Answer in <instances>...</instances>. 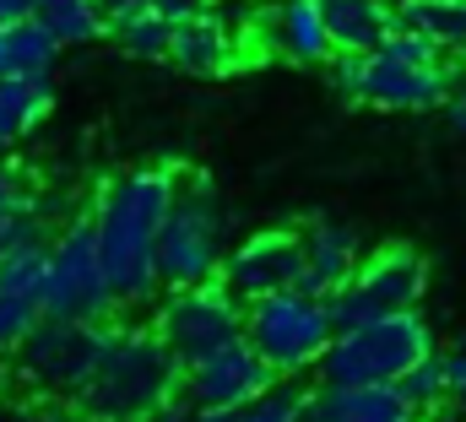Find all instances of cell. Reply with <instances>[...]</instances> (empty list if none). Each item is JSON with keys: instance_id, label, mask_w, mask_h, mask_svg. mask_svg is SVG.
Segmentation results:
<instances>
[{"instance_id": "obj_1", "label": "cell", "mask_w": 466, "mask_h": 422, "mask_svg": "<svg viewBox=\"0 0 466 422\" xmlns=\"http://www.w3.org/2000/svg\"><path fill=\"white\" fill-rule=\"evenodd\" d=\"M179 174L174 168H130L104 185L93 227H98V255L109 271L119 309H147L163 282H157V233L179 201Z\"/></svg>"}, {"instance_id": "obj_2", "label": "cell", "mask_w": 466, "mask_h": 422, "mask_svg": "<svg viewBox=\"0 0 466 422\" xmlns=\"http://www.w3.org/2000/svg\"><path fill=\"white\" fill-rule=\"evenodd\" d=\"M185 390V363L168 352L157 330H115L93 385L76 396V412L87 422H141Z\"/></svg>"}, {"instance_id": "obj_3", "label": "cell", "mask_w": 466, "mask_h": 422, "mask_svg": "<svg viewBox=\"0 0 466 422\" xmlns=\"http://www.w3.org/2000/svg\"><path fill=\"white\" fill-rule=\"evenodd\" d=\"M434 352V336L418 315H390L337 330V341L320 357V385H396L412 363H423Z\"/></svg>"}, {"instance_id": "obj_4", "label": "cell", "mask_w": 466, "mask_h": 422, "mask_svg": "<svg viewBox=\"0 0 466 422\" xmlns=\"http://www.w3.org/2000/svg\"><path fill=\"white\" fill-rule=\"evenodd\" d=\"M119 298L109 287L104 255H98V227L93 216H71L55 244H49V293L44 319H76V325H115Z\"/></svg>"}, {"instance_id": "obj_5", "label": "cell", "mask_w": 466, "mask_h": 422, "mask_svg": "<svg viewBox=\"0 0 466 422\" xmlns=\"http://www.w3.org/2000/svg\"><path fill=\"white\" fill-rule=\"evenodd\" d=\"M244 341L271 363V374H304V368H320L326 347L337 341V325L326 298L288 287L244 309Z\"/></svg>"}, {"instance_id": "obj_6", "label": "cell", "mask_w": 466, "mask_h": 422, "mask_svg": "<svg viewBox=\"0 0 466 422\" xmlns=\"http://www.w3.org/2000/svg\"><path fill=\"white\" fill-rule=\"evenodd\" d=\"M223 260H228V249H223L218 196L207 179H190V185H179V201L157 233V282H163V293L201 287L223 271Z\"/></svg>"}, {"instance_id": "obj_7", "label": "cell", "mask_w": 466, "mask_h": 422, "mask_svg": "<svg viewBox=\"0 0 466 422\" xmlns=\"http://www.w3.org/2000/svg\"><path fill=\"white\" fill-rule=\"evenodd\" d=\"M115 330L119 325L38 319L33 336L16 347V368H22V379L38 385L44 396H66V401H76V396L93 385V374H98V363H104Z\"/></svg>"}, {"instance_id": "obj_8", "label": "cell", "mask_w": 466, "mask_h": 422, "mask_svg": "<svg viewBox=\"0 0 466 422\" xmlns=\"http://www.w3.org/2000/svg\"><path fill=\"white\" fill-rule=\"evenodd\" d=\"M423 287H429L423 255L407 249V244H390V249H380L374 260L358 266V276H352L342 293L326 298V309H331V325L337 330H352V325H369V319L418 315Z\"/></svg>"}, {"instance_id": "obj_9", "label": "cell", "mask_w": 466, "mask_h": 422, "mask_svg": "<svg viewBox=\"0 0 466 422\" xmlns=\"http://www.w3.org/2000/svg\"><path fill=\"white\" fill-rule=\"evenodd\" d=\"M152 330L168 341V352H174L185 368H196V363H207L212 352L244 341V304L233 298L223 282L179 287V293H168V304L157 309V325H152Z\"/></svg>"}, {"instance_id": "obj_10", "label": "cell", "mask_w": 466, "mask_h": 422, "mask_svg": "<svg viewBox=\"0 0 466 422\" xmlns=\"http://www.w3.org/2000/svg\"><path fill=\"white\" fill-rule=\"evenodd\" d=\"M451 82L456 76H451L445 60L440 65H412V60H396L385 49H374V55H342L337 60V87L374 108H407V114L440 108V104H451Z\"/></svg>"}, {"instance_id": "obj_11", "label": "cell", "mask_w": 466, "mask_h": 422, "mask_svg": "<svg viewBox=\"0 0 466 422\" xmlns=\"http://www.w3.org/2000/svg\"><path fill=\"white\" fill-rule=\"evenodd\" d=\"M271 385H277V374L249 341H233L223 352H212L207 363L185 368V401L196 412H238L255 396H266Z\"/></svg>"}, {"instance_id": "obj_12", "label": "cell", "mask_w": 466, "mask_h": 422, "mask_svg": "<svg viewBox=\"0 0 466 422\" xmlns=\"http://www.w3.org/2000/svg\"><path fill=\"white\" fill-rule=\"evenodd\" d=\"M299 276H304V238L299 233H255L238 249H228V260H223V287L238 304L288 293V287H299Z\"/></svg>"}, {"instance_id": "obj_13", "label": "cell", "mask_w": 466, "mask_h": 422, "mask_svg": "<svg viewBox=\"0 0 466 422\" xmlns=\"http://www.w3.org/2000/svg\"><path fill=\"white\" fill-rule=\"evenodd\" d=\"M352 276H358V233L342 222H315L304 233V276H299V293L309 298H331L342 293Z\"/></svg>"}, {"instance_id": "obj_14", "label": "cell", "mask_w": 466, "mask_h": 422, "mask_svg": "<svg viewBox=\"0 0 466 422\" xmlns=\"http://www.w3.org/2000/svg\"><path fill=\"white\" fill-rule=\"evenodd\" d=\"M309 422H418L396 385H337L309 396Z\"/></svg>"}, {"instance_id": "obj_15", "label": "cell", "mask_w": 466, "mask_h": 422, "mask_svg": "<svg viewBox=\"0 0 466 422\" xmlns=\"http://www.w3.org/2000/svg\"><path fill=\"white\" fill-rule=\"evenodd\" d=\"M168 60L196 71V76H218L233 65V27L218 11H201L190 22H174V44H168Z\"/></svg>"}, {"instance_id": "obj_16", "label": "cell", "mask_w": 466, "mask_h": 422, "mask_svg": "<svg viewBox=\"0 0 466 422\" xmlns=\"http://www.w3.org/2000/svg\"><path fill=\"white\" fill-rule=\"evenodd\" d=\"M320 5H326L337 55H374L396 33V11L385 0H320Z\"/></svg>"}, {"instance_id": "obj_17", "label": "cell", "mask_w": 466, "mask_h": 422, "mask_svg": "<svg viewBox=\"0 0 466 422\" xmlns=\"http://www.w3.org/2000/svg\"><path fill=\"white\" fill-rule=\"evenodd\" d=\"M271 38L288 60H326L337 44H331V27H326V5L320 0H277V22H271Z\"/></svg>"}, {"instance_id": "obj_18", "label": "cell", "mask_w": 466, "mask_h": 422, "mask_svg": "<svg viewBox=\"0 0 466 422\" xmlns=\"http://www.w3.org/2000/svg\"><path fill=\"white\" fill-rule=\"evenodd\" d=\"M390 11L401 33L429 38L440 55H466V0H401Z\"/></svg>"}, {"instance_id": "obj_19", "label": "cell", "mask_w": 466, "mask_h": 422, "mask_svg": "<svg viewBox=\"0 0 466 422\" xmlns=\"http://www.w3.org/2000/svg\"><path fill=\"white\" fill-rule=\"evenodd\" d=\"M55 104V82L49 76H5L0 82V146L22 141Z\"/></svg>"}, {"instance_id": "obj_20", "label": "cell", "mask_w": 466, "mask_h": 422, "mask_svg": "<svg viewBox=\"0 0 466 422\" xmlns=\"http://www.w3.org/2000/svg\"><path fill=\"white\" fill-rule=\"evenodd\" d=\"M109 33L125 55H141V60H163L168 44H174V22L152 5H125V11H109Z\"/></svg>"}, {"instance_id": "obj_21", "label": "cell", "mask_w": 466, "mask_h": 422, "mask_svg": "<svg viewBox=\"0 0 466 422\" xmlns=\"http://www.w3.org/2000/svg\"><path fill=\"white\" fill-rule=\"evenodd\" d=\"M60 44H93L109 33V5L104 0H38L33 11Z\"/></svg>"}, {"instance_id": "obj_22", "label": "cell", "mask_w": 466, "mask_h": 422, "mask_svg": "<svg viewBox=\"0 0 466 422\" xmlns=\"http://www.w3.org/2000/svg\"><path fill=\"white\" fill-rule=\"evenodd\" d=\"M49 244L55 238H27L16 249L0 255V293H16V298H38L49 293Z\"/></svg>"}, {"instance_id": "obj_23", "label": "cell", "mask_w": 466, "mask_h": 422, "mask_svg": "<svg viewBox=\"0 0 466 422\" xmlns=\"http://www.w3.org/2000/svg\"><path fill=\"white\" fill-rule=\"evenodd\" d=\"M5 44H11V76H49L55 71V60H60V38L38 22V16H27V22H16V27H5Z\"/></svg>"}, {"instance_id": "obj_24", "label": "cell", "mask_w": 466, "mask_h": 422, "mask_svg": "<svg viewBox=\"0 0 466 422\" xmlns=\"http://www.w3.org/2000/svg\"><path fill=\"white\" fill-rule=\"evenodd\" d=\"M396 390L407 396V407L412 412H434L440 401H451V390H445V357H423V363H412L401 379H396Z\"/></svg>"}, {"instance_id": "obj_25", "label": "cell", "mask_w": 466, "mask_h": 422, "mask_svg": "<svg viewBox=\"0 0 466 422\" xmlns=\"http://www.w3.org/2000/svg\"><path fill=\"white\" fill-rule=\"evenodd\" d=\"M233 422H309V396L293 385H271L266 396H255L249 407H238Z\"/></svg>"}, {"instance_id": "obj_26", "label": "cell", "mask_w": 466, "mask_h": 422, "mask_svg": "<svg viewBox=\"0 0 466 422\" xmlns=\"http://www.w3.org/2000/svg\"><path fill=\"white\" fill-rule=\"evenodd\" d=\"M44 319V304L38 298H16V293H0V352H16L33 325Z\"/></svg>"}, {"instance_id": "obj_27", "label": "cell", "mask_w": 466, "mask_h": 422, "mask_svg": "<svg viewBox=\"0 0 466 422\" xmlns=\"http://www.w3.org/2000/svg\"><path fill=\"white\" fill-rule=\"evenodd\" d=\"M152 11H163L168 22H190L201 11H218V0H152Z\"/></svg>"}, {"instance_id": "obj_28", "label": "cell", "mask_w": 466, "mask_h": 422, "mask_svg": "<svg viewBox=\"0 0 466 422\" xmlns=\"http://www.w3.org/2000/svg\"><path fill=\"white\" fill-rule=\"evenodd\" d=\"M445 390H451V401L466 412V352L445 357Z\"/></svg>"}, {"instance_id": "obj_29", "label": "cell", "mask_w": 466, "mask_h": 422, "mask_svg": "<svg viewBox=\"0 0 466 422\" xmlns=\"http://www.w3.org/2000/svg\"><path fill=\"white\" fill-rule=\"evenodd\" d=\"M141 422H196V407L174 396V401H163L157 412H147V417H141Z\"/></svg>"}, {"instance_id": "obj_30", "label": "cell", "mask_w": 466, "mask_h": 422, "mask_svg": "<svg viewBox=\"0 0 466 422\" xmlns=\"http://www.w3.org/2000/svg\"><path fill=\"white\" fill-rule=\"evenodd\" d=\"M33 11H38V0H0V33L16 27V22H27Z\"/></svg>"}, {"instance_id": "obj_31", "label": "cell", "mask_w": 466, "mask_h": 422, "mask_svg": "<svg viewBox=\"0 0 466 422\" xmlns=\"http://www.w3.org/2000/svg\"><path fill=\"white\" fill-rule=\"evenodd\" d=\"M451 125L466 136V98H456V104H451Z\"/></svg>"}, {"instance_id": "obj_32", "label": "cell", "mask_w": 466, "mask_h": 422, "mask_svg": "<svg viewBox=\"0 0 466 422\" xmlns=\"http://www.w3.org/2000/svg\"><path fill=\"white\" fill-rule=\"evenodd\" d=\"M456 82H461V98H466V60H461V76H456Z\"/></svg>"}, {"instance_id": "obj_33", "label": "cell", "mask_w": 466, "mask_h": 422, "mask_svg": "<svg viewBox=\"0 0 466 422\" xmlns=\"http://www.w3.org/2000/svg\"><path fill=\"white\" fill-rule=\"evenodd\" d=\"M27 422H60V417H27Z\"/></svg>"}, {"instance_id": "obj_34", "label": "cell", "mask_w": 466, "mask_h": 422, "mask_svg": "<svg viewBox=\"0 0 466 422\" xmlns=\"http://www.w3.org/2000/svg\"><path fill=\"white\" fill-rule=\"evenodd\" d=\"M385 5H401V0H385Z\"/></svg>"}, {"instance_id": "obj_35", "label": "cell", "mask_w": 466, "mask_h": 422, "mask_svg": "<svg viewBox=\"0 0 466 422\" xmlns=\"http://www.w3.org/2000/svg\"><path fill=\"white\" fill-rule=\"evenodd\" d=\"M255 5H260V0H255Z\"/></svg>"}]
</instances>
